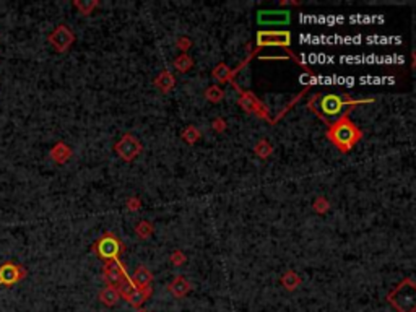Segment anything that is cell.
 <instances>
[{"instance_id":"obj_1","label":"cell","mask_w":416,"mask_h":312,"mask_svg":"<svg viewBox=\"0 0 416 312\" xmlns=\"http://www.w3.org/2000/svg\"><path fill=\"white\" fill-rule=\"evenodd\" d=\"M327 136L340 152L346 153L354 146V143L361 138L362 132L351 122L350 110H346L340 119H336L334 124H328Z\"/></svg>"},{"instance_id":"obj_2","label":"cell","mask_w":416,"mask_h":312,"mask_svg":"<svg viewBox=\"0 0 416 312\" xmlns=\"http://www.w3.org/2000/svg\"><path fill=\"white\" fill-rule=\"evenodd\" d=\"M372 100H366V101H356L351 100L350 96H342V94H335V93H328L318 98V108H320V112H317V116L320 117L322 120H325V117L328 119H340V117L350 110L353 106H358V104H366L370 102ZM327 119V124H328Z\"/></svg>"},{"instance_id":"obj_3","label":"cell","mask_w":416,"mask_h":312,"mask_svg":"<svg viewBox=\"0 0 416 312\" xmlns=\"http://www.w3.org/2000/svg\"><path fill=\"white\" fill-rule=\"evenodd\" d=\"M387 301L398 312H414L416 310V284L412 278H406L388 292Z\"/></svg>"},{"instance_id":"obj_4","label":"cell","mask_w":416,"mask_h":312,"mask_svg":"<svg viewBox=\"0 0 416 312\" xmlns=\"http://www.w3.org/2000/svg\"><path fill=\"white\" fill-rule=\"evenodd\" d=\"M94 250H96L98 256L108 262V260L119 258L120 252L124 250V247H122V242L117 238L110 236V234H106V236H102L94 244Z\"/></svg>"},{"instance_id":"obj_5","label":"cell","mask_w":416,"mask_h":312,"mask_svg":"<svg viewBox=\"0 0 416 312\" xmlns=\"http://www.w3.org/2000/svg\"><path fill=\"white\" fill-rule=\"evenodd\" d=\"M24 278H26V270L20 264L13 262V260H6L5 264L0 265V286L16 284Z\"/></svg>"},{"instance_id":"obj_6","label":"cell","mask_w":416,"mask_h":312,"mask_svg":"<svg viewBox=\"0 0 416 312\" xmlns=\"http://www.w3.org/2000/svg\"><path fill=\"white\" fill-rule=\"evenodd\" d=\"M48 41H49L52 46H54V49H56L57 52H60V54H64V52L67 50L72 44H74L75 34L70 31V28H68L67 24H58L57 28L48 36Z\"/></svg>"},{"instance_id":"obj_7","label":"cell","mask_w":416,"mask_h":312,"mask_svg":"<svg viewBox=\"0 0 416 312\" xmlns=\"http://www.w3.org/2000/svg\"><path fill=\"white\" fill-rule=\"evenodd\" d=\"M291 44V32L290 31H258L257 32V46L266 48V46H280V48H288Z\"/></svg>"},{"instance_id":"obj_8","label":"cell","mask_w":416,"mask_h":312,"mask_svg":"<svg viewBox=\"0 0 416 312\" xmlns=\"http://www.w3.org/2000/svg\"><path fill=\"white\" fill-rule=\"evenodd\" d=\"M116 152L124 161H132L136 158V154L142 152V145L134 135L127 134V135H124L119 140V143L116 145Z\"/></svg>"},{"instance_id":"obj_9","label":"cell","mask_w":416,"mask_h":312,"mask_svg":"<svg viewBox=\"0 0 416 312\" xmlns=\"http://www.w3.org/2000/svg\"><path fill=\"white\" fill-rule=\"evenodd\" d=\"M127 276L126 268L124 265L119 262V258L116 260H108L104 264V280H106L108 286H112V288L117 290V286L120 284V282Z\"/></svg>"},{"instance_id":"obj_10","label":"cell","mask_w":416,"mask_h":312,"mask_svg":"<svg viewBox=\"0 0 416 312\" xmlns=\"http://www.w3.org/2000/svg\"><path fill=\"white\" fill-rule=\"evenodd\" d=\"M290 20H291V15L288 10H262L257 15L258 24H265V26L288 24Z\"/></svg>"},{"instance_id":"obj_11","label":"cell","mask_w":416,"mask_h":312,"mask_svg":"<svg viewBox=\"0 0 416 312\" xmlns=\"http://www.w3.org/2000/svg\"><path fill=\"white\" fill-rule=\"evenodd\" d=\"M239 93H240L239 104H240V106H242L246 110H249V112H256V114H258V116L265 117V119H268V117H266V112L264 110V106L260 104V101L257 100L256 96L250 94V93H247V91H242V90H239Z\"/></svg>"},{"instance_id":"obj_12","label":"cell","mask_w":416,"mask_h":312,"mask_svg":"<svg viewBox=\"0 0 416 312\" xmlns=\"http://www.w3.org/2000/svg\"><path fill=\"white\" fill-rule=\"evenodd\" d=\"M70 156H72V150L68 145H65L64 142H57L50 150V158H52V161H56L57 164L67 162L70 160Z\"/></svg>"},{"instance_id":"obj_13","label":"cell","mask_w":416,"mask_h":312,"mask_svg":"<svg viewBox=\"0 0 416 312\" xmlns=\"http://www.w3.org/2000/svg\"><path fill=\"white\" fill-rule=\"evenodd\" d=\"M190 283L187 282L184 276H176L172 280V283L168 286V290L172 292L174 298H184L188 291H190Z\"/></svg>"},{"instance_id":"obj_14","label":"cell","mask_w":416,"mask_h":312,"mask_svg":"<svg viewBox=\"0 0 416 312\" xmlns=\"http://www.w3.org/2000/svg\"><path fill=\"white\" fill-rule=\"evenodd\" d=\"M150 294H152V288H150V286H148V288H135V290L126 298V301H127L130 306H134V308H140V306L150 298Z\"/></svg>"},{"instance_id":"obj_15","label":"cell","mask_w":416,"mask_h":312,"mask_svg":"<svg viewBox=\"0 0 416 312\" xmlns=\"http://www.w3.org/2000/svg\"><path fill=\"white\" fill-rule=\"evenodd\" d=\"M152 278H153L152 273H150L146 266H138L134 273L132 282L135 283L136 288H148L150 283H152Z\"/></svg>"},{"instance_id":"obj_16","label":"cell","mask_w":416,"mask_h":312,"mask_svg":"<svg viewBox=\"0 0 416 312\" xmlns=\"http://www.w3.org/2000/svg\"><path fill=\"white\" fill-rule=\"evenodd\" d=\"M119 291H117L116 288H112V286H106L101 292H100V301L104 304V306H108V308H112V306L117 304V301H119Z\"/></svg>"},{"instance_id":"obj_17","label":"cell","mask_w":416,"mask_h":312,"mask_svg":"<svg viewBox=\"0 0 416 312\" xmlns=\"http://www.w3.org/2000/svg\"><path fill=\"white\" fill-rule=\"evenodd\" d=\"M174 83H176L174 76H172V74H169V72H161L160 76L154 80V84L162 91V93H169V91L172 90Z\"/></svg>"},{"instance_id":"obj_18","label":"cell","mask_w":416,"mask_h":312,"mask_svg":"<svg viewBox=\"0 0 416 312\" xmlns=\"http://www.w3.org/2000/svg\"><path fill=\"white\" fill-rule=\"evenodd\" d=\"M282 284H283V288L284 290H288V291H294L299 284H301V278L298 276V273H294L292 270H288L284 273V275L282 276Z\"/></svg>"},{"instance_id":"obj_19","label":"cell","mask_w":416,"mask_h":312,"mask_svg":"<svg viewBox=\"0 0 416 312\" xmlns=\"http://www.w3.org/2000/svg\"><path fill=\"white\" fill-rule=\"evenodd\" d=\"M135 288H136V286H135V283L132 282V278H130V276L127 275V276L120 282V284L117 286V291H119V296H122L124 299H126Z\"/></svg>"},{"instance_id":"obj_20","label":"cell","mask_w":416,"mask_h":312,"mask_svg":"<svg viewBox=\"0 0 416 312\" xmlns=\"http://www.w3.org/2000/svg\"><path fill=\"white\" fill-rule=\"evenodd\" d=\"M213 75L216 76V80H220L221 83H223V82H228V80H231V76L234 75V72H231L230 68L226 67L224 64H220L218 67L214 68Z\"/></svg>"},{"instance_id":"obj_21","label":"cell","mask_w":416,"mask_h":312,"mask_svg":"<svg viewBox=\"0 0 416 312\" xmlns=\"http://www.w3.org/2000/svg\"><path fill=\"white\" fill-rule=\"evenodd\" d=\"M272 152H273V148L270 146V143L266 142V140H260L256 145V154L258 156V158H262V160L268 158Z\"/></svg>"},{"instance_id":"obj_22","label":"cell","mask_w":416,"mask_h":312,"mask_svg":"<svg viewBox=\"0 0 416 312\" xmlns=\"http://www.w3.org/2000/svg\"><path fill=\"white\" fill-rule=\"evenodd\" d=\"M174 67L178 68L179 72H187L188 68L192 67V60H190V57H188L187 54H180L178 58L174 60Z\"/></svg>"},{"instance_id":"obj_23","label":"cell","mask_w":416,"mask_h":312,"mask_svg":"<svg viewBox=\"0 0 416 312\" xmlns=\"http://www.w3.org/2000/svg\"><path fill=\"white\" fill-rule=\"evenodd\" d=\"M182 138H184V140L188 143V145H194V143L200 138V132H198V130L195 128V127H192V126H190V127H187V128H186V132H184V134H182Z\"/></svg>"},{"instance_id":"obj_24","label":"cell","mask_w":416,"mask_h":312,"mask_svg":"<svg viewBox=\"0 0 416 312\" xmlns=\"http://www.w3.org/2000/svg\"><path fill=\"white\" fill-rule=\"evenodd\" d=\"M74 5L80 10L82 15H90L98 6V2H80V0H76V2H74Z\"/></svg>"},{"instance_id":"obj_25","label":"cell","mask_w":416,"mask_h":312,"mask_svg":"<svg viewBox=\"0 0 416 312\" xmlns=\"http://www.w3.org/2000/svg\"><path fill=\"white\" fill-rule=\"evenodd\" d=\"M205 96L208 98V101H212V102H220L221 98H223V91H221L220 86H210V88L206 90Z\"/></svg>"},{"instance_id":"obj_26","label":"cell","mask_w":416,"mask_h":312,"mask_svg":"<svg viewBox=\"0 0 416 312\" xmlns=\"http://www.w3.org/2000/svg\"><path fill=\"white\" fill-rule=\"evenodd\" d=\"M135 231L140 238H148L150 234H152V224L146 223V221H142V223L135 228Z\"/></svg>"},{"instance_id":"obj_27","label":"cell","mask_w":416,"mask_h":312,"mask_svg":"<svg viewBox=\"0 0 416 312\" xmlns=\"http://www.w3.org/2000/svg\"><path fill=\"white\" fill-rule=\"evenodd\" d=\"M314 208L318 212V213H324V212H327L328 210V204H327V200H325L324 197H318L316 200V204H314Z\"/></svg>"},{"instance_id":"obj_28","label":"cell","mask_w":416,"mask_h":312,"mask_svg":"<svg viewBox=\"0 0 416 312\" xmlns=\"http://www.w3.org/2000/svg\"><path fill=\"white\" fill-rule=\"evenodd\" d=\"M184 262H186L184 254H180V252H174L172 254V264L174 265H180V264H184Z\"/></svg>"},{"instance_id":"obj_29","label":"cell","mask_w":416,"mask_h":312,"mask_svg":"<svg viewBox=\"0 0 416 312\" xmlns=\"http://www.w3.org/2000/svg\"><path fill=\"white\" fill-rule=\"evenodd\" d=\"M178 46H179V49H182V52H186L188 46H190V41H188L187 38H179Z\"/></svg>"},{"instance_id":"obj_30","label":"cell","mask_w":416,"mask_h":312,"mask_svg":"<svg viewBox=\"0 0 416 312\" xmlns=\"http://www.w3.org/2000/svg\"><path fill=\"white\" fill-rule=\"evenodd\" d=\"M138 205H140L138 200H135V198L128 202V208H130V210H138Z\"/></svg>"},{"instance_id":"obj_31","label":"cell","mask_w":416,"mask_h":312,"mask_svg":"<svg viewBox=\"0 0 416 312\" xmlns=\"http://www.w3.org/2000/svg\"><path fill=\"white\" fill-rule=\"evenodd\" d=\"M136 312H148V310H145V309H136Z\"/></svg>"}]
</instances>
